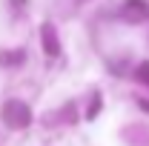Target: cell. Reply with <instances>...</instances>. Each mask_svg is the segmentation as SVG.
I'll use <instances>...</instances> for the list:
<instances>
[{"label": "cell", "mask_w": 149, "mask_h": 146, "mask_svg": "<svg viewBox=\"0 0 149 146\" xmlns=\"http://www.w3.org/2000/svg\"><path fill=\"white\" fill-rule=\"evenodd\" d=\"M120 15H123V20H129V23H143L149 17V3L146 0H126L120 6Z\"/></svg>", "instance_id": "obj_2"}, {"label": "cell", "mask_w": 149, "mask_h": 146, "mask_svg": "<svg viewBox=\"0 0 149 146\" xmlns=\"http://www.w3.org/2000/svg\"><path fill=\"white\" fill-rule=\"evenodd\" d=\"M0 63H23V52H15V55H0Z\"/></svg>", "instance_id": "obj_4"}, {"label": "cell", "mask_w": 149, "mask_h": 146, "mask_svg": "<svg viewBox=\"0 0 149 146\" xmlns=\"http://www.w3.org/2000/svg\"><path fill=\"white\" fill-rule=\"evenodd\" d=\"M40 40H43V52L49 57L60 55V40H57V32H55L52 23H43V26H40Z\"/></svg>", "instance_id": "obj_3"}, {"label": "cell", "mask_w": 149, "mask_h": 146, "mask_svg": "<svg viewBox=\"0 0 149 146\" xmlns=\"http://www.w3.org/2000/svg\"><path fill=\"white\" fill-rule=\"evenodd\" d=\"M138 80L149 86V63H141V66H138Z\"/></svg>", "instance_id": "obj_5"}, {"label": "cell", "mask_w": 149, "mask_h": 146, "mask_svg": "<svg viewBox=\"0 0 149 146\" xmlns=\"http://www.w3.org/2000/svg\"><path fill=\"white\" fill-rule=\"evenodd\" d=\"M0 115H3V120H6L9 129H26L32 123V109L26 103H20V100H6Z\"/></svg>", "instance_id": "obj_1"}]
</instances>
